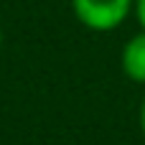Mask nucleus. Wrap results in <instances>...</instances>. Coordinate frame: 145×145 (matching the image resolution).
Listing matches in <instances>:
<instances>
[{
    "instance_id": "nucleus-1",
    "label": "nucleus",
    "mask_w": 145,
    "mask_h": 145,
    "mask_svg": "<svg viewBox=\"0 0 145 145\" xmlns=\"http://www.w3.org/2000/svg\"><path fill=\"white\" fill-rule=\"evenodd\" d=\"M71 10L84 28L94 33H110L130 18L135 0H71Z\"/></svg>"
},
{
    "instance_id": "nucleus-2",
    "label": "nucleus",
    "mask_w": 145,
    "mask_h": 145,
    "mask_svg": "<svg viewBox=\"0 0 145 145\" xmlns=\"http://www.w3.org/2000/svg\"><path fill=\"white\" fill-rule=\"evenodd\" d=\"M120 66L130 82L145 84V31L127 38V43L122 46V54H120Z\"/></svg>"
},
{
    "instance_id": "nucleus-3",
    "label": "nucleus",
    "mask_w": 145,
    "mask_h": 145,
    "mask_svg": "<svg viewBox=\"0 0 145 145\" xmlns=\"http://www.w3.org/2000/svg\"><path fill=\"white\" fill-rule=\"evenodd\" d=\"M135 20L140 25V31H145V0H135Z\"/></svg>"
},
{
    "instance_id": "nucleus-4",
    "label": "nucleus",
    "mask_w": 145,
    "mask_h": 145,
    "mask_svg": "<svg viewBox=\"0 0 145 145\" xmlns=\"http://www.w3.org/2000/svg\"><path fill=\"white\" fill-rule=\"evenodd\" d=\"M138 122H140V133H143V138H145V97H143V102H140V112H138Z\"/></svg>"
},
{
    "instance_id": "nucleus-5",
    "label": "nucleus",
    "mask_w": 145,
    "mask_h": 145,
    "mask_svg": "<svg viewBox=\"0 0 145 145\" xmlns=\"http://www.w3.org/2000/svg\"><path fill=\"white\" fill-rule=\"evenodd\" d=\"M0 46H3V31H0Z\"/></svg>"
}]
</instances>
